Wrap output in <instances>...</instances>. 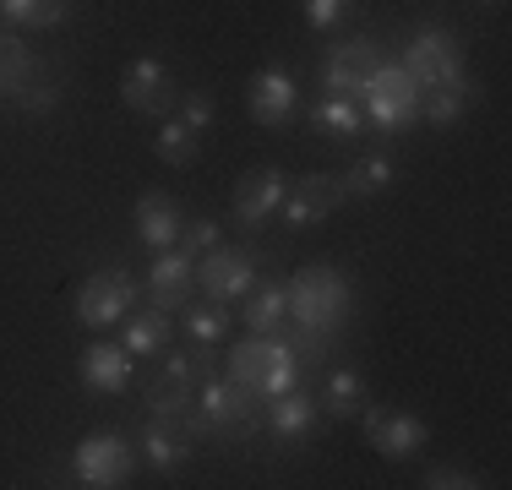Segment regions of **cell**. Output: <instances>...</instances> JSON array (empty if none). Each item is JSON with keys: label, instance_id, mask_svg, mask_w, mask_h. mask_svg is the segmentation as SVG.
I'll return each mask as SVG.
<instances>
[{"label": "cell", "instance_id": "obj_1", "mask_svg": "<svg viewBox=\"0 0 512 490\" xmlns=\"http://www.w3.org/2000/svg\"><path fill=\"white\" fill-rule=\"evenodd\" d=\"M284 289H289V322L338 343V333H344L349 316H355V284H349L338 267L311 262V267H300Z\"/></svg>", "mask_w": 512, "mask_h": 490}, {"label": "cell", "instance_id": "obj_2", "mask_svg": "<svg viewBox=\"0 0 512 490\" xmlns=\"http://www.w3.org/2000/svg\"><path fill=\"white\" fill-rule=\"evenodd\" d=\"M224 376L240 382L246 392H256V403H273L306 382V371H300V360H295L284 333H251L246 343H235L224 360Z\"/></svg>", "mask_w": 512, "mask_h": 490}, {"label": "cell", "instance_id": "obj_3", "mask_svg": "<svg viewBox=\"0 0 512 490\" xmlns=\"http://www.w3.org/2000/svg\"><path fill=\"white\" fill-rule=\"evenodd\" d=\"M420 82L409 77L398 60H382V66L371 71V82L360 88V109H365V126L376 131H409L414 120H420Z\"/></svg>", "mask_w": 512, "mask_h": 490}, {"label": "cell", "instance_id": "obj_4", "mask_svg": "<svg viewBox=\"0 0 512 490\" xmlns=\"http://www.w3.org/2000/svg\"><path fill=\"white\" fill-rule=\"evenodd\" d=\"M398 66L409 71L414 82H420V93L431 88H458V82H469V66H463V44L453 39L447 28H414L404 55H398Z\"/></svg>", "mask_w": 512, "mask_h": 490}, {"label": "cell", "instance_id": "obj_5", "mask_svg": "<svg viewBox=\"0 0 512 490\" xmlns=\"http://www.w3.org/2000/svg\"><path fill=\"white\" fill-rule=\"evenodd\" d=\"M71 474H77V485H88V490H115V485H126L131 474H137V447H131L120 431H99L71 452Z\"/></svg>", "mask_w": 512, "mask_h": 490}, {"label": "cell", "instance_id": "obj_6", "mask_svg": "<svg viewBox=\"0 0 512 490\" xmlns=\"http://www.w3.org/2000/svg\"><path fill=\"white\" fill-rule=\"evenodd\" d=\"M142 300V284L126 273V267H99V273H88V284L77 289V322L82 327H115L126 322V311Z\"/></svg>", "mask_w": 512, "mask_h": 490}, {"label": "cell", "instance_id": "obj_7", "mask_svg": "<svg viewBox=\"0 0 512 490\" xmlns=\"http://www.w3.org/2000/svg\"><path fill=\"white\" fill-rule=\"evenodd\" d=\"M197 409L202 420L213 425L218 436H251L256 425H262V403H256V392H246L240 382H229V376H202L197 382Z\"/></svg>", "mask_w": 512, "mask_h": 490}, {"label": "cell", "instance_id": "obj_8", "mask_svg": "<svg viewBox=\"0 0 512 490\" xmlns=\"http://www.w3.org/2000/svg\"><path fill=\"white\" fill-rule=\"evenodd\" d=\"M256 284V251L251 245H224L218 240L213 251L197 256V289L218 305L246 300V289Z\"/></svg>", "mask_w": 512, "mask_h": 490}, {"label": "cell", "instance_id": "obj_9", "mask_svg": "<svg viewBox=\"0 0 512 490\" xmlns=\"http://www.w3.org/2000/svg\"><path fill=\"white\" fill-rule=\"evenodd\" d=\"M382 44L371 39V33H355V39H338L327 44L322 55V88L327 93H344V98H360V88L371 82V71L382 66Z\"/></svg>", "mask_w": 512, "mask_h": 490}, {"label": "cell", "instance_id": "obj_10", "mask_svg": "<svg viewBox=\"0 0 512 490\" xmlns=\"http://www.w3.org/2000/svg\"><path fill=\"white\" fill-rule=\"evenodd\" d=\"M180 93H186V88H175V71H169L164 60H131L126 77H120V98H126V109H131V115H148V120H169V115H175Z\"/></svg>", "mask_w": 512, "mask_h": 490}, {"label": "cell", "instance_id": "obj_11", "mask_svg": "<svg viewBox=\"0 0 512 490\" xmlns=\"http://www.w3.org/2000/svg\"><path fill=\"white\" fill-rule=\"evenodd\" d=\"M148 305L158 311H180V305H191V294H197V256L186 251V245H169V251H153V267H148Z\"/></svg>", "mask_w": 512, "mask_h": 490}, {"label": "cell", "instance_id": "obj_12", "mask_svg": "<svg viewBox=\"0 0 512 490\" xmlns=\"http://www.w3.org/2000/svg\"><path fill=\"white\" fill-rule=\"evenodd\" d=\"M338 202H349L344 180H338V175H300L295 186L284 191V207H278V213H284L289 229H316V224H327V218H333Z\"/></svg>", "mask_w": 512, "mask_h": 490}, {"label": "cell", "instance_id": "obj_13", "mask_svg": "<svg viewBox=\"0 0 512 490\" xmlns=\"http://www.w3.org/2000/svg\"><path fill=\"white\" fill-rule=\"evenodd\" d=\"M360 425H365V436H371V447L382 452V458H414V452L425 447V420L420 414H409V409H365L360 414Z\"/></svg>", "mask_w": 512, "mask_h": 490}, {"label": "cell", "instance_id": "obj_14", "mask_svg": "<svg viewBox=\"0 0 512 490\" xmlns=\"http://www.w3.org/2000/svg\"><path fill=\"white\" fill-rule=\"evenodd\" d=\"M246 109H251V120H262V126H289L295 109H300V88H295V77H289V66H262L256 71L251 88H246Z\"/></svg>", "mask_w": 512, "mask_h": 490}, {"label": "cell", "instance_id": "obj_15", "mask_svg": "<svg viewBox=\"0 0 512 490\" xmlns=\"http://www.w3.org/2000/svg\"><path fill=\"white\" fill-rule=\"evenodd\" d=\"M284 191H289V180H284V169H278V164L251 169V175L235 186V218H240L246 229H262L267 218L284 207Z\"/></svg>", "mask_w": 512, "mask_h": 490}, {"label": "cell", "instance_id": "obj_16", "mask_svg": "<svg viewBox=\"0 0 512 490\" xmlns=\"http://www.w3.org/2000/svg\"><path fill=\"white\" fill-rule=\"evenodd\" d=\"M77 376L88 392H126L131 387V354L126 343H88L77 360Z\"/></svg>", "mask_w": 512, "mask_h": 490}, {"label": "cell", "instance_id": "obj_17", "mask_svg": "<svg viewBox=\"0 0 512 490\" xmlns=\"http://www.w3.org/2000/svg\"><path fill=\"white\" fill-rule=\"evenodd\" d=\"M137 235L142 245H153V251H169V245H180V229H186V213H180V202L175 196H164V191H148L137 202Z\"/></svg>", "mask_w": 512, "mask_h": 490}, {"label": "cell", "instance_id": "obj_18", "mask_svg": "<svg viewBox=\"0 0 512 490\" xmlns=\"http://www.w3.org/2000/svg\"><path fill=\"white\" fill-rule=\"evenodd\" d=\"M267 409V431H273L278 441H311L316 436V420H322V403L311 398V392H284V398L262 403Z\"/></svg>", "mask_w": 512, "mask_h": 490}, {"label": "cell", "instance_id": "obj_19", "mask_svg": "<svg viewBox=\"0 0 512 490\" xmlns=\"http://www.w3.org/2000/svg\"><path fill=\"white\" fill-rule=\"evenodd\" d=\"M39 77H44L39 55H33L17 33H0V98H6V104H22V93Z\"/></svg>", "mask_w": 512, "mask_h": 490}, {"label": "cell", "instance_id": "obj_20", "mask_svg": "<svg viewBox=\"0 0 512 490\" xmlns=\"http://www.w3.org/2000/svg\"><path fill=\"white\" fill-rule=\"evenodd\" d=\"M137 458L148 463V469H158V474H175L180 463L191 458V441L175 431V425H164V420H153L148 414V425L137 431Z\"/></svg>", "mask_w": 512, "mask_h": 490}, {"label": "cell", "instance_id": "obj_21", "mask_svg": "<svg viewBox=\"0 0 512 490\" xmlns=\"http://www.w3.org/2000/svg\"><path fill=\"white\" fill-rule=\"evenodd\" d=\"M240 322H246L251 333H278V327L289 322V289L278 284V278H256L246 289V305H240Z\"/></svg>", "mask_w": 512, "mask_h": 490}, {"label": "cell", "instance_id": "obj_22", "mask_svg": "<svg viewBox=\"0 0 512 490\" xmlns=\"http://www.w3.org/2000/svg\"><path fill=\"white\" fill-rule=\"evenodd\" d=\"M169 338H175V316L158 311V305H142V311H126V354H164Z\"/></svg>", "mask_w": 512, "mask_h": 490}, {"label": "cell", "instance_id": "obj_23", "mask_svg": "<svg viewBox=\"0 0 512 490\" xmlns=\"http://www.w3.org/2000/svg\"><path fill=\"white\" fill-rule=\"evenodd\" d=\"M180 327H186L191 349H218L229 338V311L218 300H202V305H180Z\"/></svg>", "mask_w": 512, "mask_h": 490}, {"label": "cell", "instance_id": "obj_24", "mask_svg": "<svg viewBox=\"0 0 512 490\" xmlns=\"http://www.w3.org/2000/svg\"><path fill=\"white\" fill-rule=\"evenodd\" d=\"M311 120L327 131V137H365V109H360V98L327 93L322 104L311 109Z\"/></svg>", "mask_w": 512, "mask_h": 490}, {"label": "cell", "instance_id": "obj_25", "mask_svg": "<svg viewBox=\"0 0 512 490\" xmlns=\"http://www.w3.org/2000/svg\"><path fill=\"white\" fill-rule=\"evenodd\" d=\"M338 180H344V196H376L398 180V164L387 153H365L360 164H349V175H338Z\"/></svg>", "mask_w": 512, "mask_h": 490}, {"label": "cell", "instance_id": "obj_26", "mask_svg": "<svg viewBox=\"0 0 512 490\" xmlns=\"http://www.w3.org/2000/svg\"><path fill=\"white\" fill-rule=\"evenodd\" d=\"M197 153H202V131H191L180 115L158 120V158H164V164L186 169V164H197Z\"/></svg>", "mask_w": 512, "mask_h": 490}, {"label": "cell", "instance_id": "obj_27", "mask_svg": "<svg viewBox=\"0 0 512 490\" xmlns=\"http://www.w3.org/2000/svg\"><path fill=\"white\" fill-rule=\"evenodd\" d=\"M0 17L11 28H60L71 17V0H0Z\"/></svg>", "mask_w": 512, "mask_h": 490}, {"label": "cell", "instance_id": "obj_28", "mask_svg": "<svg viewBox=\"0 0 512 490\" xmlns=\"http://www.w3.org/2000/svg\"><path fill=\"white\" fill-rule=\"evenodd\" d=\"M365 403V376L360 371H333L322 387V414H333V420H349Z\"/></svg>", "mask_w": 512, "mask_h": 490}, {"label": "cell", "instance_id": "obj_29", "mask_svg": "<svg viewBox=\"0 0 512 490\" xmlns=\"http://www.w3.org/2000/svg\"><path fill=\"white\" fill-rule=\"evenodd\" d=\"M463 109H469V82H458V88H431L420 104V115L431 120V126H453Z\"/></svg>", "mask_w": 512, "mask_h": 490}, {"label": "cell", "instance_id": "obj_30", "mask_svg": "<svg viewBox=\"0 0 512 490\" xmlns=\"http://www.w3.org/2000/svg\"><path fill=\"white\" fill-rule=\"evenodd\" d=\"M355 6L360 0H306V22L316 33H333V28H344V22L355 17Z\"/></svg>", "mask_w": 512, "mask_h": 490}, {"label": "cell", "instance_id": "obj_31", "mask_svg": "<svg viewBox=\"0 0 512 490\" xmlns=\"http://www.w3.org/2000/svg\"><path fill=\"white\" fill-rule=\"evenodd\" d=\"M224 240V229L213 224V218H186V229H180V245H186L191 256H202V251H213V245Z\"/></svg>", "mask_w": 512, "mask_h": 490}, {"label": "cell", "instance_id": "obj_32", "mask_svg": "<svg viewBox=\"0 0 512 490\" xmlns=\"http://www.w3.org/2000/svg\"><path fill=\"white\" fill-rule=\"evenodd\" d=\"M420 485H425V490H474V485H480V474L458 469V463H436V469L425 474Z\"/></svg>", "mask_w": 512, "mask_h": 490}, {"label": "cell", "instance_id": "obj_33", "mask_svg": "<svg viewBox=\"0 0 512 490\" xmlns=\"http://www.w3.org/2000/svg\"><path fill=\"white\" fill-rule=\"evenodd\" d=\"M175 115L186 120L191 131H207V120H213V104H207L202 93H180V104H175Z\"/></svg>", "mask_w": 512, "mask_h": 490}, {"label": "cell", "instance_id": "obj_34", "mask_svg": "<svg viewBox=\"0 0 512 490\" xmlns=\"http://www.w3.org/2000/svg\"><path fill=\"white\" fill-rule=\"evenodd\" d=\"M485 6H496V0H485Z\"/></svg>", "mask_w": 512, "mask_h": 490}]
</instances>
